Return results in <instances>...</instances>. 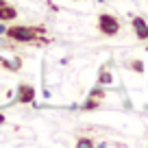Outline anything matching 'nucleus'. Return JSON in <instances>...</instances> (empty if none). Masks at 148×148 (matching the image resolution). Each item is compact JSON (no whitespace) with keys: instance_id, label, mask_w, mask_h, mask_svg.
Listing matches in <instances>:
<instances>
[{"instance_id":"f257e3e1","label":"nucleus","mask_w":148,"mask_h":148,"mask_svg":"<svg viewBox=\"0 0 148 148\" xmlns=\"http://www.w3.org/2000/svg\"><path fill=\"white\" fill-rule=\"evenodd\" d=\"M39 28H31V26H9L5 35L13 42H35L39 37Z\"/></svg>"},{"instance_id":"9b49d317","label":"nucleus","mask_w":148,"mask_h":148,"mask_svg":"<svg viewBox=\"0 0 148 148\" xmlns=\"http://www.w3.org/2000/svg\"><path fill=\"white\" fill-rule=\"evenodd\" d=\"M2 5H5V0H0V7H2Z\"/></svg>"},{"instance_id":"423d86ee","label":"nucleus","mask_w":148,"mask_h":148,"mask_svg":"<svg viewBox=\"0 0 148 148\" xmlns=\"http://www.w3.org/2000/svg\"><path fill=\"white\" fill-rule=\"evenodd\" d=\"M76 146H94V142H92V139H79Z\"/></svg>"},{"instance_id":"9d476101","label":"nucleus","mask_w":148,"mask_h":148,"mask_svg":"<svg viewBox=\"0 0 148 148\" xmlns=\"http://www.w3.org/2000/svg\"><path fill=\"white\" fill-rule=\"evenodd\" d=\"M5 122H7V118L2 116V113H0V124H5Z\"/></svg>"},{"instance_id":"0eeeda50","label":"nucleus","mask_w":148,"mask_h":148,"mask_svg":"<svg viewBox=\"0 0 148 148\" xmlns=\"http://www.w3.org/2000/svg\"><path fill=\"white\" fill-rule=\"evenodd\" d=\"M133 70H135V72H144V65H142V61H133Z\"/></svg>"},{"instance_id":"7ed1b4c3","label":"nucleus","mask_w":148,"mask_h":148,"mask_svg":"<svg viewBox=\"0 0 148 148\" xmlns=\"http://www.w3.org/2000/svg\"><path fill=\"white\" fill-rule=\"evenodd\" d=\"M33 98H35V87H33V85L22 83L18 87V102L26 105V102H33Z\"/></svg>"},{"instance_id":"20e7f679","label":"nucleus","mask_w":148,"mask_h":148,"mask_svg":"<svg viewBox=\"0 0 148 148\" xmlns=\"http://www.w3.org/2000/svg\"><path fill=\"white\" fill-rule=\"evenodd\" d=\"M133 28H135V33H137L139 39H148V24L144 22V18L135 15L133 18Z\"/></svg>"},{"instance_id":"1a4fd4ad","label":"nucleus","mask_w":148,"mask_h":148,"mask_svg":"<svg viewBox=\"0 0 148 148\" xmlns=\"http://www.w3.org/2000/svg\"><path fill=\"white\" fill-rule=\"evenodd\" d=\"M5 33H7V26H5V22H2L0 24V35H5Z\"/></svg>"},{"instance_id":"39448f33","label":"nucleus","mask_w":148,"mask_h":148,"mask_svg":"<svg viewBox=\"0 0 148 148\" xmlns=\"http://www.w3.org/2000/svg\"><path fill=\"white\" fill-rule=\"evenodd\" d=\"M18 18V9L15 7H11V5H2L0 7V22H11V20H15Z\"/></svg>"},{"instance_id":"f03ea898","label":"nucleus","mask_w":148,"mask_h":148,"mask_svg":"<svg viewBox=\"0 0 148 148\" xmlns=\"http://www.w3.org/2000/svg\"><path fill=\"white\" fill-rule=\"evenodd\" d=\"M98 28H100V33H105V35H118L120 33V22L116 20V15L111 13H100L98 15Z\"/></svg>"},{"instance_id":"6e6552de","label":"nucleus","mask_w":148,"mask_h":148,"mask_svg":"<svg viewBox=\"0 0 148 148\" xmlns=\"http://www.w3.org/2000/svg\"><path fill=\"white\" fill-rule=\"evenodd\" d=\"M100 81H102V83H109V81H111V76H109V74L105 72V74H102V76H100Z\"/></svg>"}]
</instances>
